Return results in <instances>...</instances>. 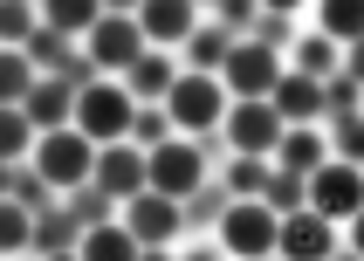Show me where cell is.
I'll return each mask as SVG.
<instances>
[{
	"mask_svg": "<svg viewBox=\"0 0 364 261\" xmlns=\"http://www.w3.org/2000/svg\"><path fill=\"white\" fill-rule=\"evenodd\" d=\"M82 255L90 261H131V255H144L138 247V234H131V227H90V234H82Z\"/></svg>",
	"mask_w": 364,
	"mask_h": 261,
	"instance_id": "obj_17",
	"label": "cell"
},
{
	"mask_svg": "<svg viewBox=\"0 0 364 261\" xmlns=\"http://www.w3.org/2000/svg\"><path fill=\"white\" fill-rule=\"evenodd\" d=\"M165 103H172V117H179L186 131H206V124H220V117H227V90L206 76V69H193V76H172Z\"/></svg>",
	"mask_w": 364,
	"mask_h": 261,
	"instance_id": "obj_3",
	"label": "cell"
},
{
	"mask_svg": "<svg viewBox=\"0 0 364 261\" xmlns=\"http://www.w3.org/2000/svg\"><path fill=\"white\" fill-rule=\"evenodd\" d=\"M69 110H76V131L90 144H110V138L131 131V90H117V82H90Z\"/></svg>",
	"mask_w": 364,
	"mask_h": 261,
	"instance_id": "obj_1",
	"label": "cell"
},
{
	"mask_svg": "<svg viewBox=\"0 0 364 261\" xmlns=\"http://www.w3.org/2000/svg\"><path fill=\"white\" fill-rule=\"evenodd\" d=\"M69 103H76V90H69V82H28V97H21V117L41 124V131H55V124L69 117Z\"/></svg>",
	"mask_w": 364,
	"mask_h": 261,
	"instance_id": "obj_14",
	"label": "cell"
},
{
	"mask_svg": "<svg viewBox=\"0 0 364 261\" xmlns=\"http://www.w3.org/2000/svg\"><path fill=\"white\" fill-rule=\"evenodd\" d=\"M262 186H268V165L255 159V151H241V165H234V193L247 200V193H262Z\"/></svg>",
	"mask_w": 364,
	"mask_h": 261,
	"instance_id": "obj_27",
	"label": "cell"
},
{
	"mask_svg": "<svg viewBox=\"0 0 364 261\" xmlns=\"http://www.w3.org/2000/svg\"><path fill=\"white\" fill-rule=\"evenodd\" d=\"M138 35L186 41V35H193V0H144V7H138Z\"/></svg>",
	"mask_w": 364,
	"mask_h": 261,
	"instance_id": "obj_12",
	"label": "cell"
},
{
	"mask_svg": "<svg viewBox=\"0 0 364 261\" xmlns=\"http://www.w3.org/2000/svg\"><path fill=\"white\" fill-rule=\"evenodd\" d=\"M28 82H35V62L28 55H0V103H21Z\"/></svg>",
	"mask_w": 364,
	"mask_h": 261,
	"instance_id": "obj_23",
	"label": "cell"
},
{
	"mask_svg": "<svg viewBox=\"0 0 364 261\" xmlns=\"http://www.w3.org/2000/svg\"><path fill=\"white\" fill-rule=\"evenodd\" d=\"M35 159H41L35 172L48 186H82V179H90V165H97V144L82 138V131H48Z\"/></svg>",
	"mask_w": 364,
	"mask_h": 261,
	"instance_id": "obj_4",
	"label": "cell"
},
{
	"mask_svg": "<svg viewBox=\"0 0 364 261\" xmlns=\"http://www.w3.org/2000/svg\"><path fill=\"white\" fill-rule=\"evenodd\" d=\"M268 110H275V117H296V124H316L323 117V82L316 76H275Z\"/></svg>",
	"mask_w": 364,
	"mask_h": 261,
	"instance_id": "obj_11",
	"label": "cell"
},
{
	"mask_svg": "<svg viewBox=\"0 0 364 261\" xmlns=\"http://www.w3.org/2000/svg\"><path fill=\"white\" fill-rule=\"evenodd\" d=\"M275 247L282 255H330V220L323 213H296V220H275Z\"/></svg>",
	"mask_w": 364,
	"mask_h": 261,
	"instance_id": "obj_13",
	"label": "cell"
},
{
	"mask_svg": "<svg viewBox=\"0 0 364 261\" xmlns=\"http://www.w3.org/2000/svg\"><path fill=\"white\" fill-rule=\"evenodd\" d=\"M28 241H35V227H28V206L0 200V255H14V247H28Z\"/></svg>",
	"mask_w": 364,
	"mask_h": 261,
	"instance_id": "obj_22",
	"label": "cell"
},
{
	"mask_svg": "<svg viewBox=\"0 0 364 261\" xmlns=\"http://www.w3.org/2000/svg\"><path fill=\"white\" fill-rule=\"evenodd\" d=\"M227 138H234V151L268 159V151H275V138H282V117L268 110V97H247L241 110H227Z\"/></svg>",
	"mask_w": 364,
	"mask_h": 261,
	"instance_id": "obj_9",
	"label": "cell"
},
{
	"mask_svg": "<svg viewBox=\"0 0 364 261\" xmlns=\"http://www.w3.org/2000/svg\"><path fill=\"white\" fill-rule=\"evenodd\" d=\"M268 159L282 165V172H316V165H323V131H309V124L303 131H282Z\"/></svg>",
	"mask_w": 364,
	"mask_h": 261,
	"instance_id": "obj_15",
	"label": "cell"
},
{
	"mask_svg": "<svg viewBox=\"0 0 364 261\" xmlns=\"http://www.w3.org/2000/svg\"><path fill=\"white\" fill-rule=\"evenodd\" d=\"M206 179V159L193 151V144H151V165H144V186H159V193H172V200H186L193 186Z\"/></svg>",
	"mask_w": 364,
	"mask_h": 261,
	"instance_id": "obj_6",
	"label": "cell"
},
{
	"mask_svg": "<svg viewBox=\"0 0 364 261\" xmlns=\"http://www.w3.org/2000/svg\"><path fill=\"white\" fill-rule=\"evenodd\" d=\"M28 131H35V124L0 103V159H21V151H28Z\"/></svg>",
	"mask_w": 364,
	"mask_h": 261,
	"instance_id": "obj_24",
	"label": "cell"
},
{
	"mask_svg": "<svg viewBox=\"0 0 364 261\" xmlns=\"http://www.w3.org/2000/svg\"><path fill=\"white\" fill-rule=\"evenodd\" d=\"M62 55V28H41V21H35V28H28V62H55Z\"/></svg>",
	"mask_w": 364,
	"mask_h": 261,
	"instance_id": "obj_28",
	"label": "cell"
},
{
	"mask_svg": "<svg viewBox=\"0 0 364 261\" xmlns=\"http://www.w3.org/2000/svg\"><path fill=\"white\" fill-rule=\"evenodd\" d=\"M296 55H303V76H316V82H323V76H330V69H337V48H330V41H323V35H309V41H303V48H296Z\"/></svg>",
	"mask_w": 364,
	"mask_h": 261,
	"instance_id": "obj_26",
	"label": "cell"
},
{
	"mask_svg": "<svg viewBox=\"0 0 364 261\" xmlns=\"http://www.w3.org/2000/svg\"><path fill=\"white\" fill-rule=\"evenodd\" d=\"M268 7H275V14H289V7H303V0H268Z\"/></svg>",
	"mask_w": 364,
	"mask_h": 261,
	"instance_id": "obj_30",
	"label": "cell"
},
{
	"mask_svg": "<svg viewBox=\"0 0 364 261\" xmlns=\"http://www.w3.org/2000/svg\"><path fill=\"white\" fill-rule=\"evenodd\" d=\"M131 131H138L144 144H165V117H131Z\"/></svg>",
	"mask_w": 364,
	"mask_h": 261,
	"instance_id": "obj_29",
	"label": "cell"
},
{
	"mask_svg": "<svg viewBox=\"0 0 364 261\" xmlns=\"http://www.w3.org/2000/svg\"><path fill=\"white\" fill-rule=\"evenodd\" d=\"M220 247L227 255H268V247H275V206H262L255 193H247V200L220 220Z\"/></svg>",
	"mask_w": 364,
	"mask_h": 261,
	"instance_id": "obj_7",
	"label": "cell"
},
{
	"mask_svg": "<svg viewBox=\"0 0 364 261\" xmlns=\"http://www.w3.org/2000/svg\"><path fill=\"white\" fill-rule=\"evenodd\" d=\"M309 179V213H323V220H350L364 206V179H358V165H316V172H303Z\"/></svg>",
	"mask_w": 364,
	"mask_h": 261,
	"instance_id": "obj_2",
	"label": "cell"
},
{
	"mask_svg": "<svg viewBox=\"0 0 364 261\" xmlns=\"http://www.w3.org/2000/svg\"><path fill=\"white\" fill-rule=\"evenodd\" d=\"M41 14H48V28L76 35V28H90V21H97V0H41Z\"/></svg>",
	"mask_w": 364,
	"mask_h": 261,
	"instance_id": "obj_21",
	"label": "cell"
},
{
	"mask_svg": "<svg viewBox=\"0 0 364 261\" xmlns=\"http://www.w3.org/2000/svg\"><path fill=\"white\" fill-rule=\"evenodd\" d=\"M28 28H35V7L28 0H0V41H28Z\"/></svg>",
	"mask_w": 364,
	"mask_h": 261,
	"instance_id": "obj_25",
	"label": "cell"
},
{
	"mask_svg": "<svg viewBox=\"0 0 364 261\" xmlns=\"http://www.w3.org/2000/svg\"><path fill=\"white\" fill-rule=\"evenodd\" d=\"M124 69H131V97H165V90H172V69H165V55H131Z\"/></svg>",
	"mask_w": 364,
	"mask_h": 261,
	"instance_id": "obj_18",
	"label": "cell"
},
{
	"mask_svg": "<svg viewBox=\"0 0 364 261\" xmlns=\"http://www.w3.org/2000/svg\"><path fill=\"white\" fill-rule=\"evenodd\" d=\"M227 48H234V41H227V28H200V21H193V35H186V55L200 62V69L227 62Z\"/></svg>",
	"mask_w": 364,
	"mask_h": 261,
	"instance_id": "obj_19",
	"label": "cell"
},
{
	"mask_svg": "<svg viewBox=\"0 0 364 261\" xmlns=\"http://www.w3.org/2000/svg\"><path fill=\"white\" fill-rule=\"evenodd\" d=\"M227 90H234V97H268V90H275V76H282V62L268 55L262 41H241V48H227Z\"/></svg>",
	"mask_w": 364,
	"mask_h": 261,
	"instance_id": "obj_8",
	"label": "cell"
},
{
	"mask_svg": "<svg viewBox=\"0 0 364 261\" xmlns=\"http://www.w3.org/2000/svg\"><path fill=\"white\" fill-rule=\"evenodd\" d=\"M131 55H144V35L131 14H97L90 21V62H103V69H124Z\"/></svg>",
	"mask_w": 364,
	"mask_h": 261,
	"instance_id": "obj_10",
	"label": "cell"
},
{
	"mask_svg": "<svg viewBox=\"0 0 364 261\" xmlns=\"http://www.w3.org/2000/svg\"><path fill=\"white\" fill-rule=\"evenodd\" d=\"M124 220H131V234H138V247H165L172 234H179V200L172 193H159V186H138V193H124Z\"/></svg>",
	"mask_w": 364,
	"mask_h": 261,
	"instance_id": "obj_5",
	"label": "cell"
},
{
	"mask_svg": "<svg viewBox=\"0 0 364 261\" xmlns=\"http://www.w3.org/2000/svg\"><path fill=\"white\" fill-rule=\"evenodd\" d=\"M97 179H103V193H138V186H144V159L110 138V151L97 159Z\"/></svg>",
	"mask_w": 364,
	"mask_h": 261,
	"instance_id": "obj_16",
	"label": "cell"
},
{
	"mask_svg": "<svg viewBox=\"0 0 364 261\" xmlns=\"http://www.w3.org/2000/svg\"><path fill=\"white\" fill-rule=\"evenodd\" d=\"M117 7H124V0H117Z\"/></svg>",
	"mask_w": 364,
	"mask_h": 261,
	"instance_id": "obj_31",
	"label": "cell"
},
{
	"mask_svg": "<svg viewBox=\"0 0 364 261\" xmlns=\"http://www.w3.org/2000/svg\"><path fill=\"white\" fill-rule=\"evenodd\" d=\"M364 28V0H323V35L330 41H350Z\"/></svg>",
	"mask_w": 364,
	"mask_h": 261,
	"instance_id": "obj_20",
	"label": "cell"
}]
</instances>
